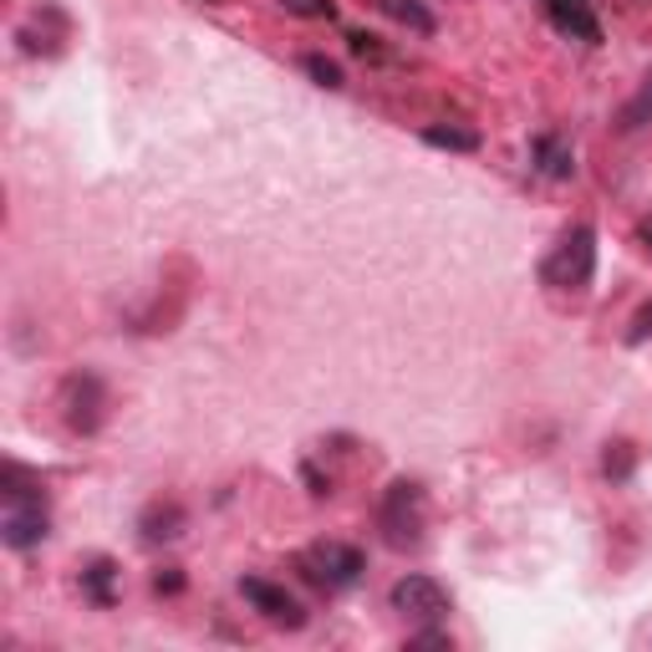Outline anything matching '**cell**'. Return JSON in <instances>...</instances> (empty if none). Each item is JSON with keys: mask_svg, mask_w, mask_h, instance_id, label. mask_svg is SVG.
I'll return each instance as SVG.
<instances>
[{"mask_svg": "<svg viewBox=\"0 0 652 652\" xmlns=\"http://www.w3.org/2000/svg\"><path fill=\"white\" fill-rule=\"evenodd\" d=\"M296 571L306 586H316V592L337 596L347 592L357 577H362V550L357 546H341V540H316V546L296 550Z\"/></svg>", "mask_w": 652, "mask_h": 652, "instance_id": "6da1fadb", "label": "cell"}, {"mask_svg": "<svg viewBox=\"0 0 652 652\" xmlns=\"http://www.w3.org/2000/svg\"><path fill=\"white\" fill-rule=\"evenodd\" d=\"M377 531L393 550H408L423 540V485L414 479H393L377 504Z\"/></svg>", "mask_w": 652, "mask_h": 652, "instance_id": "7a4b0ae2", "label": "cell"}, {"mask_svg": "<svg viewBox=\"0 0 652 652\" xmlns=\"http://www.w3.org/2000/svg\"><path fill=\"white\" fill-rule=\"evenodd\" d=\"M592 276H596V230L592 224H571L546 260V281L561 286V291H586Z\"/></svg>", "mask_w": 652, "mask_h": 652, "instance_id": "3957f363", "label": "cell"}, {"mask_svg": "<svg viewBox=\"0 0 652 652\" xmlns=\"http://www.w3.org/2000/svg\"><path fill=\"white\" fill-rule=\"evenodd\" d=\"M387 602H393V612H398L403 622H444L449 612H454V596H449L433 577H418V571L393 581Z\"/></svg>", "mask_w": 652, "mask_h": 652, "instance_id": "277c9868", "label": "cell"}, {"mask_svg": "<svg viewBox=\"0 0 652 652\" xmlns=\"http://www.w3.org/2000/svg\"><path fill=\"white\" fill-rule=\"evenodd\" d=\"M103 408H107V387L97 372H72L67 383H61V418H67V429L72 433H97L103 429Z\"/></svg>", "mask_w": 652, "mask_h": 652, "instance_id": "5b68a950", "label": "cell"}, {"mask_svg": "<svg viewBox=\"0 0 652 652\" xmlns=\"http://www.w3.org/2000/svg\"><path fill=\"white\" fill-rule=\"evenodd\" d=\"M240 596L251 602L266 622H276V627H306V612H301V602L286 586H276V581H266V577H240Z\"/></svg>", "mask_w": 652, "mask_h": 652, "instance_id": "8992f818", "label": "cell"}, {"mask_svg": "<svg viewBox=\"0 0 652 652\" xmlns=\"http://www.w3.org/2000/svg\"><path fill=\"white\" fill-rule=\"evenodd\" d=\"M184 525H189V515H184V504L178 500H153L149 510H143V520H138V531H143L149 546H159V540H178Z\"/></svg>", "mask_w": 652, "mask_h": 652, "instance_id": "52a82bcc", "label": "cell"}, {"mask_svg": "<svg viewBox=\"0 0 652 652\" xmlns=\"http://www.w3.org/2000/svg\"><path fill=\"white\" fill-rule=\"evenodd\" d=\"M372 5H377L387 21L408 26L414 36H433V31H439V21H433V11L423 5V0H372Z\"/></svg>", "mask_w": 652, "mask_h": 652, "instance_id": "ba28073f", "label": "cell"}, {"mask_svg": "<svg viewBox=\"0 0 652 652\" xmlns=\"http://www.w3.org/2000/svg\"><path fill=\"white\" fill-rule=\"evenodd\" d=\"M423 143H429V149H449V153H475L479 149V133L475 128H454V123H429V128H423Z\"/></svg>", "mask_w": 652, "mask_h": 652, "instance_id": "9c48e42d", "label": "cell"}, {"mask_svg": "<svg viewBox=\"0 0 652 652\" xmlns=\"http://www.w3.org/2000/svg\"><path fill=\"white\" fill-rule=\"evenodd\" d=\"M652 123V72L642 77V88L627 97V107L617 113V133H638V128H648Z\"/></svg>", "mask_w": 652, "mask_h": 652, "instance_id": "30bf717a", "label": "cell"}, {"mask_svg": "<svg viewBox=\"0 0 652 652\" xmlns=\"http://www.w3.org/2000/svg\"><path fill=\"white\" fill-rule=\"evenodd\" d=\"M632 469H638V449L627 444V439H612L607 454H602V475H607L612 485H627Z\"/></svg>", "mask_w": 652, "mask_h": 652, "instance_id": "8fae6325", "label": "cell"}, {"mask_svg": "<svg viewBox=\"0 0 652 652\" xmlns=\"http://www.w3.org/2000/svg\"><path fill=\"white\" fill-rule=\"evenodd\" d=\"M535 163H540V174H550V178H571V149H561L556 138H535Z\"/></svg>", "mask_w": 652, "mask_h": 652, "instance_id": "7c38bea8", "label": "cell"}, {"mask_svg": "<svg viewBox=\"0 0 652 652\" xmlns=\"http://www.w3.org/2000/svg\"><path fill=\"white\" fill-rule=\"evenodd\" d=\"M113 571H118L113 561H92L88 571H82V586H88V596L97 602V607H107V602H113Z\"/></svg>", "mask_w": 652, "mask_h": 652, "instance_id": "4fadbf2b", "label": "cell"}, {"mask_svg": "<svg viewBox=\"0 0 652 652\" xmlns=\"http://www.w3.org/2000/svg\"><path fill=\"white\" fill-rule=\"evenodd\" d=\"M301 67H306V77H312L316 88H331L337 92L341 82H347V77H341V67L331 57H322V51H306V57H301Z\"/></svg>", "mask_w": 652, "mask_h": 652, "instance_id": "5bb4252c", "label": "cell"}, {"mask_svg": "<svg viewBox=\"0 0 652 652\" xmlns=\"http://www.w3.org/2000/svg\"><path fill=\"white\" fill-rule=\"evenodd\" d=\"M281 5L291 15H306V21H331V15H337V5H331V0H281Z\"/></svg>", "mask_w": 652, "mask_h": 652, "instance_id": "9a60e30c", "label": "cell"}, {"mask_svg": "<svg viewBox=\"0 0 652 652\" xmlns=\"http://www.w3.org/2000/svg\"><path fill=\"white\" fill-rule=\"evenodd\" d=\"M648 337H652V301L642 306L638 316H632V326H627V341H632V347H642Z\"/></svg>", "mask_w": 652, "mask_h": 652, "instance_id": "2e32d148", "label": "cell"}, {"mask_svg": "<svg viewBox=\"0 0 652 652\" xmlns=\"http://www.w3.org/2000/svg\"><path fill=\"white\" fill-rule=\"evenodd\" d=\"M153 592H159V596H178V592H184V571H178V566L159 571V577H153Z\"/></svg>", "mask_w": 652, "mask_h": 652, "instance_id": "e0dca14e", "label": "cell"}, {"mask_svg": "<svg viewBox=\"0 0 652 652\" xmlns=\"http://www.w3.org/2000/svg\"><path fill=\"white\" fill-rule=\"evenodd\" d=\"M414 648H454V638H449V632H414Z\"/></svg>", "mask_w": 652, "mask_h": 652, "instance_id": "ac0fdd59", "label": "cell"}, {"mask_svg": "<svg viewBox=\"0 0 652 652\" xmlns=\"http://www.w3.org/2000/svg\"><path fill=\"white\" fill-rule=\"evenodd\" d=\"M347 42H352L357 57H383V51H377V36H362V31H352Z\"/></svg>", "mask_w": 652, "mask_h": 652, "instance_id": "d6986e66", "label": "cell"}, {"mask_svg": "<svg viewBox=\"0 0 652 652\" xmlns=\"http://www.w3.org/2000/svg\"><path fill=\"white\" fill-rule=\"evenodd\" d=\"M306 485H312V494H316V500H322V494H331V485H326V479L316 475L312 464H306Z\"/></svg>", "mask_w": 652, "mask_h": 652, "instance_id": "ffe728a7", "label": "cell"}, {"mask_svg": "<svg viewBox=\"0 0 652 652\" xmlns=\"http://www.w3.org/2000/svg\"><path fill=\"white\" fill-rule=\"evenodd\" d=\"M546 5H550V15H556V11H566V5H586V0H546Z\"/></svg>", "mask_w": 652, "mask_h": 652, "instance_id": "44dd1931", "label": "cell"}, {"mask_svg": "<svg viewBox=\"0 0 652 652\" xmlns=\"http://www.w3.org/2000/svg\"><path fill=\"white\" fill-rule=\"evenodd\" d=\"M642 240H648V251H652V224H642Z\"/></svg>", "mask_w": 652, "mask_h": 652, "instance_id": "7402d4cb", "label": "cell"}]
</instances>
